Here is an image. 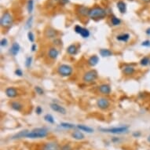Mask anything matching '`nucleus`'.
<instances>
[{
  "label": "nucleus",
  "mask_w": 150,
  "mask_h": 150,
  "mask_svg": "<svg viewBox=\"0 0 150 150\" xmlns=\"http://www.w3.org/2000/svg\"><path fill=\"white\" fill-rule=\"evenodd\" d=\"M149 62H150V57L146 56V57H142L140 61V64L143 67H145L147 66L149 64Z\"/></svg>",
  "instance_id": "bb28decb"
},
{
  "label": "nucleus",
  "mask_w": 150,
  "mask_h": 150,
  "mask_svg": "<svg viewBox=\"0 0 150 150\" xmlns=\"http://www.w3.org/2000/svg\"><path fill=\"white\" fill-rule=\"evenodd\" d=\"M53 42H54V44L55 45V46H57V47H60V46H62V41L60 40V39H57V38L54 39Z\"/></svg>",
  "instance_id": "c9c22d12"
},
{
  "label": "nucleus",
  "mask_w": 150,
  "mask_h": 150,
  "mask_svg": "<svg viewBox=\"0 0 150 150\" xmlns=\"http://www.w3.org/2000/svg\"><path fill=\"white\" fill-rule=\"evenodd\" d=\"M98 71L94 69H92V70L86 71V73L84 74L83 76V80L86 83H91L95 81L98 79Z\"/></svg>",
  "instance_id": "39448f33"
},
{
  "label": "nucleus",
  "mask_w": 150,
  "mask_h": 150,
  "mask_svg": "<svg viewBox=\"0 0 150 150\" xmlns=\"http://www.w3.org/2000/svg\"><path fill=\"white\" fill-rule=\"evenodd\" d=\"M28 12L31 13L34 10V0H28L27 4Z\"/></svg>",
  "instance_id": "cd10ccee"
},
{
  "label": "nucleus",
  "mask_w": 150,
  "mask_h": 150,
  "mask_svg": "<svg viewBox=\"0 0 150 150\" xmlns=\"http://www.w3.org/2000/svg\"><path fill=\"white\" fill-rule=\"evenodd\" d=\"M71 137L74 138V139H76V140L80 141L84 139L85 138V136L83 133H82L81 131H79V130H76V131H74L71 134Z\"/></svg>",
  "instance_id": "412c9836"
},
{
  "label": "nucleus",
  "mask_w": 150,
  "mask_h": 150,
  "mask_svg": "<svg viewBox=\"0 0 150 150\" xmlns=\"http://www.w3.org/2000/svg\"><path fill=\"white\" fill-rule=\"evenodd\" d=\"M61 145L57 142H48L44 143L41 150H61Z\"/></svg>",
  "instance_id": "0eeeda50"
},
{
  "label": "nucleus",
  "mask_w": 150,
  "mask_h": 150,
  "mask_svg": "<svg viewBox=\"0 0 150 150\" xmlns=\"http://www.w3.org/2000/svg\"><path fill=\"white\" fill-rule=\"evenodd\" d=\"M32 23H33V17H28V19L26 23H25V29H30V28L32 27Z\"/></svg>",
  "instance_id": "c756f323"
},
{
  "label": "nucleus",
  "mask_w": 150,
  "mask_h": 150,
  "mask_svg": "<svg viewBox=\"0 0 150 150\" xmlns=\"http://www.w3.org/2000/svg\"><path fill=\"white\" fill-rule=\"evenodd\" d=\"M142 46L145 47H150V40H145L142 42Z\"/></svg>",
  "instance_id": "ea45409f"
},
{
  "label": "nucleus",
  "mask_w": 150,
  "mask_h": 150,
  "mask_svg": "<svg viewBox=\"0 0 150 150\" xmlns=\"http://www.w3.org/2000/svg\"><path fill=\"white\" fill-rule=\"evenodd\" d=\"M0 45H1V47H6V46L8 45L7 39H6V38H4V39H2V40H1V42H0Z\"/></svg>",
  "instance_id": "e433bc0d"
},
{
  "label": "nucleus",
  "mask_w": 150,
  "mask_h": 150,
  "mask_svg": "<svg viewBox=\"0 0 150 150\" xmlns=\"http://www.w3.org/2000/svg\"><path fill=\"white\" fill-rule=\"evenodd\" d=\"M141 1H142V2H144V3H150V0H141Z\"/></svg>",
  "instance_id": "49530a36"
},
{
  "label": "nucleus",
  "mask_w": 150,
  "mask_h": 150,
  "mask_svg": "<svg viewBox=\"0 0 150 150\" xmlns=\"http://www.w3.org/2000/svg\"><path fill=\"white\" fill-rule=\"evenodd\" d=\"M99 92L104 95H109L112 91L111 86L108 84H101L98 86Z\"/></svg>",
  "instance_id": "ddd939ff"
},
{
  "label": "nucleus",
  "mask_w": 150,
  "mask_h": 150,
  "mask_svg": "<svg viewBox=\"0 0 150 150\" xmlns=\"http://www.w3.org/2000/svg\"><path fill=\"white\" fill-rule=\"evenodd\" d=\"M1 26L3 28H9L13 24V17L9 12H5L0 19Z\"/></svg>",
  "instance_id": "423d86ee"
},
{
  "label": "nucleus",
  "mask_w": 150,
  "mask_h": 150,
  "mask_svg": "<svg viewBox=\"0 0 150 150\" xmlns=\"http://www.w3.org/2000/svg\"><path fill=\"white\" fill-rule=\"evenodd\" d=\"M99 53L101 54V56H102L103 57H111V56L113 54H112V52L108 49H101L100 50V51H99Z\"/></svg>",
  "instance_id": "393cba45"
},
{
  "label": "nucleus",
  "mask_w": 150,
  "mask_h": 150,
  "mask_svg": "<svg viewBox=\"0 0 150 150\" xmlns=\"http://www.w3.org/2000/svg\"><path fill=\"white\" fill-rule=\"evenodd\" d=\"M28 40H29V42H35V35L33 32H28Z\"/></svg>",
  "instance_id": "72a5a7b5"
},
{
  "label": "nucleus",
  "mask_w": 150,
  "mask_h": 150,
  "mask_svg": "<svg viewBox=\"0 0 150 150\" xmlns=\"http://www.w3.org/2000/svg\"><path fill=\"white\" fill-rule=\"evenodd\" d=\"M35 91L36 93H38L39 95H43V94H44V91H43L42 88H41L40 86H35Z\"/></svg>",
  "instance_id": "f704fd0d"
},
{
  "label": "nucleus",
  "mask_w": 150,
  "mask_h": 150,
  "mask_svg": "<svg viewBox=\"0 0 150 150\" xmlns=\"http://www.w3.org/2000/svg\"><path fill=\"white\" fill-rule=\"evenodd\" d=\"M6 95L10 98H15L16 97H17L18 93H17V90L15 87L10 86V87H7L5 91Z\"/></svg>",
  "instance_id": "f8f14e48"
},
{
  "label": "nucleus",
  "mask_w": 150,
  "mask_h": 150,
  "mask_svg": "<svg viewBox=\"0 0 150 150\" xmlns=\"http://www.w3.org/2000/svg\"><path fill=\"white\" fill-rule=\"evenodd\" d=\"M99 62V57L97 56V55H92L91 57H90V58L87 61V63L90 66L94 67L95 65L98 64Z\"/></svg>",
  "instance_id": "f3484780"
},
{
  "label": "nucleus",
  "mask_w": 150,
  "mask_h": 150,
  "mask_svg": "<svg viewBox=\"0 0 150 150\" xmlns=\"http://www.w3.org/2000/svg\"><path fill=\"white\" fill-rule=\"evenodd\" d=\"M28 132V130H21V131H20L19 133L16 134L13 137V139H20V138H25V136H26Z\"/></svg>",
  "instance_id": "a878e982"
},
{
  "label": "nucleus",
  "mask_w": 150,
  "mask_h": 150,
  "mask_svg": "<svg viewBox=\"0 0 150 150\" xmlns=\"http://www.w3.org/2000/svg\"><path fill=\"white\" fill-rule=\"evenodd\" d=\"M75 32H76L77 34L80 35L84 39H86V38H88L90 36V31L88 29H86L85 28L81 27L80 25H76L75 26Z\"/></svg>",
  "instance_id": "1a4fd4ad"
},
{
  "label": "nucleus",
  "mask_w": 150,
  "mask_h": 150,
  "mask_svg": "<svg viewBox=\"0 0 150 150\" xmlns=\"http://www.w3.org/2000/svg\"><path fill=\"white\" fill-rule=\"evenodd\" d=\"M60 126L64 129H73V128L76 127V126L70 123H62L60 124Z\"/></svg>",
  "instance_id": "2f4dec72"
},
{
  "label": "nucleus",
  "mask_w": 150,
  "mask_h": 150,
  "mask_svg": "<svg viewBox=\"0 0 150 150\" xmlns=\"http://www.w3.org/2000/svg\"><path fill=\"white\" fill-rule=\"evenodd\" d=\"M45 36L47 39H56L57 35V32L52 28H47L44 32Z\"/></svg>",
  "instance_id": "9b49d317"
},
{
  "label": "nucleus",
  "mask_w": 150,
  "mask_h": 150,
  "mask_svg": "<svg viewBox=\"0 0 150 150\" xmlns=\"http://www.w3.org/2000/svg\"><path fill=\"white\" fill-rule=\"evenodd\" d=\"M57 72L61 76L69 77L72 75L73 69H72V67L69 65V64H62L59 65L58 68H57Z\"/></svg>",
  "instance_id": "20e7f679"
},
{
  "label": "nucleus",
  "mask_w": 150,
  "mask_h": 150,
  "mask_svg": "<svg viewBox=\"0 0 150 150\" xmlns=\"http://www.w3.org/2000/svg\"><path fill=\"white\" fill-rule=\"evenodd\" d=\"M14 73L16 76H20V77L23 76V71H22V70L20 69H16L14 71Z\"/></svg>",
  "instance_id": "58836bf2"
},
{
  "label": "nucleus",
  "mask_w": 150,
  "mask_h": 150,
  "mask_svg": "<svg viewBox=\"0 0 150 150\" xmlns=\"http://www.w3.org/2000/svg\"><path fill=\"white\" fill-rule=\"evenodd\" d=\"M117 8H118L119 11L120 12V13H125L127 12V4H126L123 1H118L116 3Z\"/></svg>",
  "instance_id": "6ab92c4d"
},
{
  "label": "nucleus",
  "mask_w": 150,
  "mask_h": 150,
  "mask_svg": "<svg viewBox=\"0 0 150 150\" xmlns=\"http://www.w3.org/2000/svg\"><path fill=\"white\" fill-rule=\"evenodd\" d=\"M67 53L69 55H76L78 53V47L75 44H71L67 48Z\"/></svg>",
  "instance_id": "aec40b11"
},
{
  "label": "nucleus",
  "mask_w": 150,
  "mask_h": 150,
  "mask_svg": "<svg viewBox=\"0 0 150 150\" xmlns=\"http://www.w3.org/2000/svg\"><path fill=\"white\" fill-rule=\"evenodd\" d=\"M32 57H26V60H25V67L26 68H30L31 65H32Z\"/></svg>",
  "instance_id": "473e14b6"
},
{
  "label": "nucleus",
  "mask_w": 150,
  "mask_h": 150,
  "mask_svg": "<svg viewBox=\"0 0 150 150\" xmlns=\"http://www.w3.org/2000/svg\"><path fill=\"white\" fill-rule=\"evenodd\" d=\"M97 105L101 110H106L110 106V101L106 98H100L97 101Z\"/></svg>",
  "instance_id": "6e6552de"
},
{
  "label": "nucleus",
  "mask_w": 150,
  "mask_h": 150,
  "mask_svg": "<svg viewBox=\"0 0 150 150\" xmlns=\"http://www.w3.org/2000/svg\"><path fill=\"white\" fill-rule=\"evenodd\" d=\"M129 130L128 126H122V127H116L110 128H101L100 130L101 132L108 134H120L127 133Z\"/></svg>",
  "instance_id": "7ed1b4c3"
},
{
  "label": "nucleus",
  "mask_w": 150,
  "mask_h": 150,
  "mask_svg": "<svg viewBox=\"0 0 150 150\" xmlns=\"http://www.w3.org/2000/svg\"><path fill=\"white\" fill-rule=\"evenodd\" d=\"M140 135H141L140 132H134V133L133 134V136L134 137V138H138V137H139Z\"/></svg>",
  "instance_id": "c03bdc74"
},
{
  "label": "nucleus",
  "mask_w": 150,
  "mask_h": 150,
  "mask_svg": "<svg viewBox=\"0 0 150 150\" xmlns=\"http://www.w3.org/2000/svg\"><path fill=\"white\" fill-rule=\"evenodd\" d=\"M10 107L12 108V109H13L16 112H21L23 108V105L19 101H11L10 103Z\"/></svg>",
  "instance_id": "dca6fc26"
},
{
  "label": "nucleus",
  "mask_w": 150,
  "mask_h": 150,
  "mask_svg": "<svg viewBox=\"0 0 150 150\" xmlns=\"http://www.w3.org/2000/svg\"><path fill=\"white\" fill-rule=\"evenodd\" d=\"M76 127L80 130L81 131H84V132H86L88 134H91L93 132V128L90 127H87L86 125H83V124H79V125L76 126Z\"/></svg>",
  "instance_id": "5701e85b"
},
{
  "label": "nucleus",
  "mask_w": 150,
  "mask_h": 150,
  "mask_svg": "<svg viewBox=\"0 0 150 150\" xmlns=\"http://www.w3.org/2000/svg\"><path fill=\"white\" fill-rule=\"evenodd\" d=\"M130 38V35L128 33H123V34L119 35L116 36V40H119V41H120V42H127L129 41Z\"/></svg>",
  "instance_id": "4be33fe9"
},
{
  "label": "nucleus",
  "mask_w": 150,
  "mask_h": 150,
  "mask_svg": "<svg viewBox=\"0 0 150 150\" xmlns=\"http://www.w3.org/2000/svg\"><path fill=\"white\" fill-rule=\"evenodd\" d=\"M145 33H146V35H150V28H147V29H146V31H145Z\"/></svg>",
  "instance_id": "a18cd8bd"
},
{
  "label": "nucleus",
  "mask_w": 150,
  "mask_h": 150,
  "mask_svg": "<svg viewBox=\"0 0 150 150\" xmlns=\"http://www.w3.org/2000/svg\"><path fill=\"white\" fill-rule=\"evenodd\" d=\"M47 55H48V57L52 60H55L57 59V57H58V55H59V51H58V50L57 48H55V47H51V48H50L49 50H48V53H47Z\"/></svg>",
  "instance_id": "4468645a"
},
{
  "label": "nucleus",
  "mask_w": 150,
  "mask_h": 150,
  "mask_svg": "<svg viewBox=\"0 0 150 150\" xmlns=\"http://www.w3.org/2000/svg\"><path fill=\"white\" fill-rule=\"evenodd\" d=\"M111 22H112V25L113 26H117V25H120L121 24V20L118 17L113 16L111 18Z\"/></svg>",
  "instance_id": "c85d7f7f"
},
{
  "label": "nucleus",
  "mask_w": 150,
  "mask_h": 150,
  "mask_svg": "<svg viewBox=\"0 0 150 150\" xmlns=\"http://www.w3.org/2000/svg\"><path fill=\"white\" fill-rule=\"evenodd\" d=\"M48 135V130L45 128H36L34 130H31L27 133L25 138H31V139H35V138H46Z\"/></svg>",
  "instance_id": "f257e3e1"
},
{
  "label": "nucleus",
  "mask_w": 150,
  "mask_h": 150,
  "mask_svg": "<svg viewBox=\"0 0 150 150\" xmlns=\"http://www.w3.org/2000/svg\"><path fill=\"white\" fill-rule=\"evenodd\" d=\"M44 120L47 121V123H51V124H54V122H55L54 117H53V116L50 115V114H47V115H45Z\"/></svg>",
  "instance_id": "7c9ffc66"
},
{
  "label": "nucleus",
  "mask_w": 150,
  "mask_h": 150,
  "mask_svg": "<svg viewBox=\"0 0 150 150\" xmlns=\"http://www.w3.org/2000/svg\"><path fill=\"white\" fill-rule=\"evenodd\" d=\"M50 108L53 111L56 112H58L60 114H62V115H65L67 113V111L65 109V108H64L63 106L60 105H58L57 103L50 104Z\"/></svg>",
  "instance_id": "9d476101"
},
{
  "label": "nucleus",
  "mask_w": 150,
  "mask_h": 150,
  "mask_svg": "<svg viewBox=\"0 0 150 150\" xmlns=\"http://www.w3.org/2000/svg\"><path fill=\"white\" fill-rule=\"evenodd\" d=\"M149 65H150V62H149Z\"/></svg>",
  "instance_id": "09e8293b"
},
{
  "label": "nucleus",
  "mask_w": 150,
  "mask_h": 150,
  "mask_svg": "<svg viewBox=\"0 0 150 150\" xmlns=\"http://www.w3.org/2000/svg\"><path fill=\"white\" fill-rule=\"evenodd\" d=\"M61 150H72V148L69 144H65V145H62V148H61Z\"/></svg>",
  "instance_id": "4c0bfd02"
},
{
  "label": "nucleus",
  "mask_w": 150,
  "mask_h": 150,
  "mask_svg": "<svg viewBox=\"0 0 150 150\" xmlns=\"http://www.w3.org/2000/svg\"><path fill=\"white\" fill-rule=\"evenodd\" d=\"M88 16L93 20H100L103 19L106 16V11L105 9L100 6H95L92 9H90Z\"/></svg>",
  "instance_id": "f03ea898"
},
{
  "label": "nucleus",
  "mask_w": 150,
  "mask_h": 150,
  "mask_svg": "<svg viewBox=\"0 0 150 150\" xmlns=\"http://www.w3.org/2000/svg\"><path fill=\"white\" fill-rule=\"evenodd\" d=\"M69 2V0H60V3L62 4V5H65V4H67Z\"/></svg>",
  "instance_id": "37998d69"
},
{
  "label": "nucleus",
  "mask_w": 150,
  "mask_h": 150,
  "mask_svg": "<svg viewBox=\"0 0 150 150\" xmlns=\"http://www.w3.org/2000/svg\"><path fill=\"white\" fill-rule=\"evenodd\" d=\"M37 49V46L36 44H35V43H33V44L32 45V47H31V50H32V52H35V50H36Z\"/></svg>",
  "instance_id": "79ce46f5"
},
{
  "label": "nucleus",
  "mask_w": 150,
  "mask_h": 150,
  "mask_svg": "<svg viewBox=\"0 0 150 150\" xmlns=\"http://www.w3.org/2000/svg\"><path fill=\"white\" fill-rule=\"evenodd\" d=\"M20 50H21V47L20 45L18 42H13L10 47V53L11 54V55L13 56H17L18 53L20 52Z\"/></svg>",
  "instance_id": "2eb2a0df"
},
{
  "label": "nucleus",
  "mask_w": 150,
  "mask_h": 150,
  "mask_svg": "<svg viewBox=\"0 0 150 150\" xmlns=\"http://www.w3.org/2000/svg\"><path fill=\"white\" fill-rule=\"evenodd\" d=\"M89 11H90V9L86 8V6H80L77 9V12L79 13L80 15H82V16H86V15H88Z\"/></svg>",
  "instance_id": "b1692460"
},
{
  "label": "nucleus",
  "mask_w": 150,
  "mask_h": 150,
  "mask_svg": "<svg viewBox=\"0 0 150 150\" xmlns=\"http://www.w3.org/2000/svg\"><path fill=\"white\" fill-rule=\"evenodd\" d=\"M35 112H36V114H38V115H40V114H42V108H41L40 106H37L36 108H35Z\"/></svg>",
  "instance_id": "a19ab883"
},
{
  "label": "nucleus",
  "mask_w": 150,
  "mask_h": 150,
  "mask_svg": "<svg viewBox=\"0 0 150 150\" xmlns=\"http://www.w3.org/2000/svg\"><path fill=\"white\" fill-rule=\"evenodd\" d=\"M135 71V69L133 66H130V65H127L123 69V72L126 76H131L133 75Z\"/></svg>",
  "instance_id": "a211bd4d"
},
{
  "label": "nucleus",
  "mask_w": 150,
  "mask_h": 150,
  "mask_svg": "<svg viewBox=\"0 0 150 150\" xmlns=\"http://www.w3.org/2000/svg\"><path fill=\"white\" fill-rule=\"evenodd\" d=\"M147 140H148V142H150V135L149 136V137H148Z\"/></svg>",
  "instance_id": "de8ad7c7"
}]
</instances>
